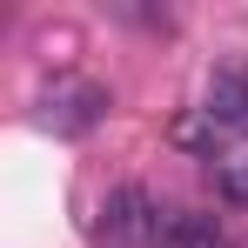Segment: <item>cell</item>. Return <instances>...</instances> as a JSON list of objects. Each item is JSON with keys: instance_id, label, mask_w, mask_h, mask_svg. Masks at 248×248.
Wrapping results in <instances>:
<instances>
[{"instance_id": "obj_5", "label": "cell", "mask_w": 248, "mask_h": 248, "mask_svg": "<svg viewBox=\"0 0 248 248\" xmlns=\"http://www.w3.org/2000/svg\"><path fill=\"white\" fill-rule=\"evenodd\" d=\"M215 188H221V202L242 208L248 202V161H221V168H215Z\"/></svg>"}, {"instance_id": "obj_1", "label": "cell", "mask_w": 248, "mask_h": 248, "mask_svg": "<svg viewBox=\"0 0 248 248\" xmlns=\"http://www.w3.org/2000/svg\"><path fill=\"white\" fill-rule=\"evenodd\" d=\"M101 248H161L168 242V221H161V202L141 188V181H127L114 188L108 202H101Z\"/></svg>"}, {"instance_id": "obj_2", "label": "cell", "mask_w": 248, "mask_h": 248, "mask_svg": "<svg viewBox=\"0 0 248 248\" xmlns=\"http://www.w3.org/2000/svg\"><path fill=\"white\" fill-rule=\"evenodd\" d=\"M101 121H108V87H101V81H54L41 94V127L67 134V141L94 134Z\"/></svg>"}, {"instance_id": "obj_4", "label": "cell", "mask_w": 248, "mask_h": 248, "mask_svg": "<svg viewBox=\"0 0 248 248\" xmlns=\"http://www.w3.org/2000/svg\"><path fill=\"white\" fill-rule=\"evenodd\" d=\"M161 248H228V235H221V221L215 215H168V242Z\"/></svg>"}, {"instance_id": "obj_3", "label": "cell", "mask_w": 248, "mask_h": 248, "mask_svg": "<svg viewBox=\"0 0 248 248\" xmlns=\"http://www.w3.org/2000/svg\"><path fill=\"white\" fill-rule=\"evenodd\" d=\"M202 114L221 127L228 141H242V134H248V54H228V61H215Z\"/></svg>"}]
</instances>
